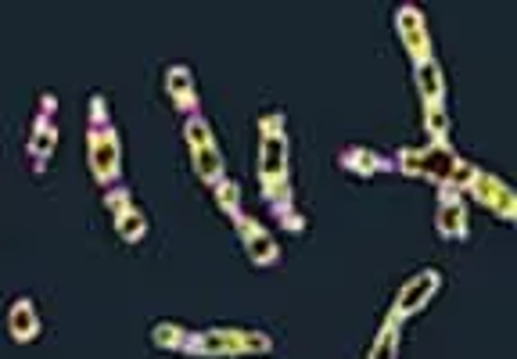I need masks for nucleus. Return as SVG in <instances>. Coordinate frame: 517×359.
I'll list each match as a JSON object with an SVG mask.
<instances>
[{
	"mask_svg": "<svg viewBox=\"0 0 517 359\" xmlns=\"http://www.w3.org/2000/svg\"><path fill=\"white\" fill-rule=\"evenodd\" d=\"M187 338H191V331L184 324H173V320H162V324L151 328V342L159 349H166V353H184Z\"/></svg>",
	"mask_w": 517,
	"mask_h": 359,
	"instance_id": "dca6fc26",
	"label": "nucleus"
},
{
	"mask_svg": "<svg viewBox=\"0 0 517 359\" xmlns=\"http://www.w3.org/2000/svg\"><path fill=\"white\" fill-rule=\"evenodd\" d=\"M86 158H90V173H94V180L101 187H112L119 180V173H122V162H119L122 158V144H119L115 126H108V122L90 126V133H86Z\"/></svg>",
	"mask_w": 517,
	"mask_h": 359,
	"instance_id": "20e7f679",
	"label": "nucleus"
},
{
	"mask_svg": "<svg viewBox=\"0 0 517 359\" xmlns=\"http://www.w3.org/2000/svg\"><path fill=\"white\" fill-rule=\"evenodd\" d=\"M442 288V274L435 270V266H428V270H421V274H413L403 288H399V295H395V306H392V317L395 320H406V317H413V313H421L431 299H435V292Z\"/></svg>",
	"mask_w": 517,
	"mask_h": 359,
	"instance_id": "39448f33",
	"label": "nucleus"
},
{
	"mask_svg": "<svg viewBox=\"0 0 517 359\" xmlns=\"http://www.w3.org/2000/svg\"><path fill=\"white\" fill-rule=\"evenodd\" d=\"M395 356H399V320L388 313V320H385V328H381V335H377V342L370 349V359H395Z\"/></svg>",
	"mask_w": 517,
	"mask_h": 359,
	"instance_id": "a211bd4d",
	"label": "nucleus"
},
{
	"mask_svg": "<svg viewBox=\"0 0 517 359\" xmlns=\"http://www.w3.org/2000/svg\"><path fill=\"white\" fill-rule=\"evenodd\" d=\"M54 148H58V130L47 119H40L36 130H32V137H29V158H36L40 173H43V166H47V158H50Z\"/></svg>",
	"mask_w": 517,
	"mask_h": 359,
	"instance_id": "4468645a",
	"label": "nucleus"
},
{
	"mask_svg": "<svg viewBox=\"0 0 517 359\" xmlns=\"http://www.w3.org/2000/svg\"><path fill=\"white\" fill-rule=\"evenodd\" d=\"M104 205H108V212H112V216H122V212H130V209H133V198H130V191L115 187V191H108V194H104Z\"/></svg>",
	"mask_w": 517,
	"mask_h": 359,
	"instance_id": "4be33fe9",
	"label": "nucleus"
},
{
	"mask_svg": "<svg viewBox=\"0 0 517 359\" xmlns=\"http://www.w3.org/2000/svg\"><path fill=\"white\" fill-rule=\"evenodd\" d=\"M435 227L446 241H464L471 234L467 227V209H464V198L460 191L453 187H439V212H435Z\"/></svg>",
	"mask_w": 517,
	"mask_h": 359,
	"instance_id": "6e6552de",
	"label": "nucleus"
},
{
	"mask_svg": "<svg viewBox=\"0 0 517 359\" xmlns=\"http://www.w3.org/2000/svg\"><path fill=\"white\" fill-rule=\"evenodd\" d=\"M475 198H478V205H485L496 220H503V223H514L517 220V198L514 191L500 180V176H489V173H475V180H471V187H467Z\"/></svg>",
	"mask_w": 517,
	"mask_h": 359,
	"instance_id": "423d86ee",
	"label": "nucleus"
},
{
	"mask_svg": "<svg viewBox=\"0 0 517 359\" xmlns=\"http://www.w3.org/2000/svg\"><path fill=\"white\" fill-rule=\"evenodd\" d=\"M7 331L18 346H29V342L40 338V317H36L32 299H14V306L7 313Z\"/></svg>",
	"mask_w": 517,
	"mask_h": 359,
	"instance_id": "9d476101",
	"label": "nucleus"
},
{
	"mask_svg": "<svg viewBox=\"0 0 517 359\" xmlns=\"http://www.w3.org/2000/svg\"><path fill=\"white\" fill-rule=\"evenodd\" d=\"M184 137H187L191 151H195V148H205V144H213V130H209V122H205L202 115H191V119L184 122Z\"/></svg>",
	"mask_w": 517,
	"mask_h": 359,
	"instance_id": "412c9836",
	"label": "nucleus"
},
{
	"mask_svg": "<svg viewBox=\"0 0 517 359\" xmlns=\"http://www.w3.org/2000/svg\"><path fill=\"white\" fill-rule=\"evenodd\" d=\"M258 180L269 205H284L291 198V169H287V133L284 115L273 112L258 122Z\"/></svg>",
	"mask_w": 517,
	"mask_h": 359,
	"instance_id": "f03ea898",
	"label": "nucleus"
},
{
	"mask_svg": "<svg viewBox=\"0 0 517 359\" xmlns=\"http://www.w3.org/2000/svg\"><path fill=\"white\" fill-rule=\"evenodd\" d=\"M216 205H220L231 220H238V216H241V187H238L234 180H220V184H216Z\"/></svg>",
	"mask_w": 517,
	"mask_h": 359,
	"instance_id": "aec40b11",
	"label": "nucleus"
},
{
	"mask_svg": "<svg viewBox=\"0 0 517 359\" xmlns=\"http://www.w3.org/2000/svg\"><path fill=\"white\" fill-rule=\"evenodd\" d=\"M338 166L349 169V173H356V176H374V173L388 169V162L377 151H370V148H349V151H341Z\"/></svg>",
	"mask_w": 517,
	"mask_h": 359,
	"instance_id": "ddd939ff",
	"label": "nucleus"
},
{
	"mask_svg": "<svg viewBox=\"0 0 517 359\" xmlns=\"http://www.w3.org/2000/svg\"><path fill=\"white\" fill-rule=\"evenodd\" d=\"M424 126L431 133L435 144H446L449 140V115L442 104H424Z\"/></svg>",
	"mask_w": 517,
	"mask_h": 359,
	"instance_id": "6ab92c4d",
	"label": "nucleus"
},
{
	"mask_svg": "<svg viewBox=\"0 0 517 359\" xmlns=\"http://www.w3.org/2000/svg\"><path fill=\"white\" fill-rule=\"evenodd\" d=\"M395 169H403L406 176H421V180H431V184H439V187H453V191H464V187H471V180H475V166L471 162H464L453 148H449V140L446 144H424V148H406V151H399L395 155Z\"/></svg>",
	"mask_w": 517,
	"mask_h": 359,
	"instance_id": "f257e3e1",
	"label": "nucleus"
},
{
	"mask_svg": "<svg viewBox=\"0 0 517 359\" xmlns=\"http://www.w3.org/2000/svg\"><path fill=\"white\" fill-rule=\"evenodd\" d=\"M395 29H399L403 47H406V54L413 58V65L435 58V54H431V32H428V22H424L421 7H413V4L395 7Z\"/></svg>",
	"mask_w": 517,
	"mask_h": 359,
	"instance_id": "0eeeda50",
	"label": "nucleus"
},
{
	"mask_svg": "<svg viewBox=\"0 0 517 359\" xmlns=\"http://www.w3.org/2000/svg\"><path fill=\"white\" fill-rule=\"evenodd\" d=\"M413 68H417L413 76H417V90H421L424 104H442V97H446V79H442L439 61L428 58V61H417Z\"/></svg>",
	"mask_w": 517,
	"mask_h": 359,
	"instance_id": "9b49d317",
	"label": "nucleus"
},
{
	"mask_svg": "<svg viewBox=\"0 0 517 359\" xmlns=\"http://www.w3.org/2000/svg\"><path fill=\"white\" fill-rule=\"evenodd\" d=\"M238 223V234H241V245H245V252H249V259L256 263V266H273L277 259H280V252H277V245H273V238L266 234V227H258L256 220H249L245 212L234 220Z\"/></svg>",
	"mask_w": 517,
	"mask_h": 359,
	"instance_id": "1a4fd4ad",
	"label": "nucleus"
},
{
	"mask_svg": "<svg viewBox=\"0 0 517 359\" xmlns=\"http://www.w3.org/2000/svg\"><path fill=\"white\" fill-rule=\"evenodd\" d=\"M273 342L262 331H241V328H213L202 335H191L184 353L202 359H238V356H266Z\"/></svg>",
	"mask_w": 517,
	"mask_h": 359,
	"instance_id": "7ed1b4c3",
	"label": "nucleus"
},
{
	"mask_svg": "<svg viewBox=\"0 0 517 359\" xmlns=\"http://www.w3.org/2000/svg\"><path fill=\"white\" fill-rule=\"evenodd\" d=\"M115 234L126 241V245H137L148 238V216L141 209H130L122 216H115Z\"/></svg>",
	"mask_w": 517,
	"mask_h": 359,
	"instance_id": "f3484780",
	"label": "nucleus"
},
{
	"mask_svg": "<svg viewBox=\"0 0 517 359\" xmlns=\"http://www.w3.org/2000/svg\"><path fill=\"white\" fill-rule=\"evenodd\" d=\"M166 94L173 97L177 108L191 112L195 108V76L187 65H169L166 68Z\"/></svg>",
	"mask_w": 517,
	"mask_h": 359,
	"instance_id": "f8f14e48",
	"label": "nucleus"
},
{
	"mask_svg": "<svg viewBox=\"0 0 517 359\" xmlns=\"http://www.w3.org/2000/svg\"><path fill=\"white\" fill-rule=\"evenodd\" d=\"M273 209H277V220H280V227H291V230H302V227H305L291 205H273Z\"/></svg>",
	"mask_w": 517,
	"mask_h": 359,
	"instance_id": "5701e85b",
	"label": "nucleus"
},
{
	"mask_svg": "<svg viewBox=\"0 0 517 359\" xmlns=\"http://www.w3.org/2000/svg\"><path fill=\"white\" fill-rule=\"evenodd\" d=\"M191 155H195V173L202 176V184H213V187H216V184L223 180V158H220L216 140L205 144V148H195Z\"/></svg>",
	"mask_w": 517,
	"mask_h": 359,
	"instance_id": "2eb2a0df",
	"label": "nucleus"
}]
</instances>
